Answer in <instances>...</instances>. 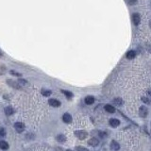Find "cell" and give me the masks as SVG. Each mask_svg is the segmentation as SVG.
Instances as JSON below:
<instances>
[{"label":"cell","mask_w":151,"mask_h":151,"mask_svg":"<svg viewBox=\"0 0 151 151\" xmlns=\"http://www.w3.org/2000/svg\"><path fill=\"white\" fill-rule=\"evenodd\" d=\"M75 135L78 137V139H80V140H83L85 139L88 136V133L86 131H83V130H78V131H76L75 132Z\"/></svg>","instance_id":"obj_1"},{"label":"cell","mask_w":151,"mask_h":151,"mask_svg":"<svg viewBox=\"0 0 151 151\" xmlns=\"http://www.w3.org/2000/svg\"><path fill=\"white\" fill-rule=\"evenodd\" d=\"M14 128H15V130L18 133H21V132H23L24 129H25V126H24L23 123L17 122L14 124Z\"/></svg>","instance_id":"obj_2"},{"label":"cell","mask_w":151,"mask_h":151,"mask_svg":"<svg viewBox=\"0 0 151 151\" xmlns=\"http://www.w3.org/2000/svg\"><path fill=\"white\" fill-rule=\"evenodd\" d=\"M148 113V109L146 106H142V107L139 109V114H140L141 117H146V115Z\"/></svg>","instance_id":"obj_3"},{"label":"cell","mask_w":151,"mask_h":151,"mask_svg":"<svg viewBox=\"0 0 151 151\" xmlns=\"http://www.w3.org/2000/svg\"><path fill=\"white\" fill-rule=\"evenodd\" d=\"M48 103H49L50 106H52V107H54V108H58L60 106V102L55 98L49 99V100H48Z\"/></svg>","instance_id":"obj_4"},{"label":"cell","mask_w":151,"mask_h":151,"mask_svg":"<svg viewBox=\"0 0 151 151\" xmlns=\"http://www.w3.org/2000/svg\"><path fill=\"white\" fill-rule=\"evenodd\" d=\"M132 22H133V24H134L135 26H138L139 24H140L141 17H140V15H139L138 13H134V14L132 15Z\"/></svg>","instance_id":"obj_5"},{"label":"cell","mask_w":151,"mask_h":151,"mask_svg":"<svg viewBox=\"0 0 151 151\" xmlns=\"http://www.w3.org/2000/svg\"><path fill=\"white\" fill-rule=\"evenodd\" d=\"M111 148L113 151H117L120 148V145L116 141H112V143H111Z\"/></svg>","instance_id":"obj_6"},{"label":"cell","mask_w":151,"mask_h":151,"mask_svg":"<svg viewBox=\"0 0 151 151\" xmlns=\"http://www.w3.org/2000/svg\"><path fill=\"white\" fill-rule=\"evenodd\" d=\"M109 125L112 126V128H117L118 126L120 125V121L118 119H115V118H112V119L109 120Z\"/></svg>","instance_id":"obj_7"},{"label":"cell","mask_w":151,"mask_h":151,"mask_svg":"<svg viewBox=\"0 0 151 151\" xmlns=\"http://www.w3.org/2000/svg\"><path fill=\"white\" fill-rule=\"evenodd\" d=\"M63 120L64 123L69 124V123L72 122V116H71V114H69V113H64L63 116Z\"/></svg>","instance_id":"obj_8"},{"label":"cell","mask_w":151,"mask_h":151,"mask_svg":"<svg viewBox=\"0 0 151 151\" xmlns=\"http://www.w3.org/2000/svg\"><path fill=\"white\" fill-rule=\"evenodd\" d=\"M88 143L91 146H94V147H95V146H98L99 142H98V140H97V138H92V139H90V140L88 141Z\"/></svg>","instance_id":"obj_9"},{"label":"cell","mask_w":151,"mask_h":151,"mask_svg":"<svg viewBox=\"0 0 151 151\" xmlns=\"http://www.w3.org/2000/svg\"><path fill=\"white\" fill-rule=\"evenodd\" d=\"M85 103L87 105H92L94 103V97H92V95H88V97H85Z\"/></svg>","instance_id":"obj_10"},{"label":"cell","mask_w":151,"mask_h":151,"mask_svg":"<svg viewBox=\"0 0 151 151\" xmlns=\"http://www.w3.org/2000/svg\"><path fill=\"white\" fill-rule=\"evenodd\" d=\"M8 84L10 86L13 87L15 89H20L21 88V85L18 83V82H15V81H11V80H8Z\"/></svg>","instance_id":"obj_11"},{"label":"cell","mask_w":151,"mask_h":151,"mask_svg":"<svg viewBox=\"0 0 151 151\" xmlns=\"http://www.w3.org/2000/svg\"><path fill=\"white\" fill-rule=\"evenodd\" d=\"M127 58H128V60H132V59H134L136 56V52L134 51V50H129L128 53H127Z\"/></svg>","instance_id":"obj_12"},{"label":"cell","mask_w":151,"mask_h":151,"mask_svg":"<svg viewBox=\"0 0 151 151\" xmlns=\"http://www.w3.org/2000/svg\"><path fill=\"white\" fill-rule=\"evenodd\" d=\"M105 111L106 112H108L109 113H113V112H115V109H114V107L113 106H112V105H106L105 106Z\"/></svg>","instance_id":"obj_13"},{"label":"cell","mask_w":151,"mask_h":151,"mask_svg":"<svg viewBox=\"0 0 151 151\" xmlns=\"http://www.w3.org/2000/svg\"><path fill=\"white\" fill-rule=\"evenodd\" d=\"M0 148L2 150H7L9 148V143L5 141H0Z\"/></svg>","instance_id":"obj_14"},{"label":"cell","mask_w":151,"mask_h":151,"mask_svg":"<svg viewBox=\"0 0 151 151\" xmlns=\"http://www.w3.org/2000/svg\"><path fill=\"white\" fill-rule=\"evenodd\" d=\"M5 113L8 115V116H10V115L14 113V109H12V107H7V108H5Z\"/></svg>","instance_id":"obj_15"},{"label":"cell","mask_w":151,"mask_h":151,"mask_svg":"<svg viewBox=\"0 0 151 151\" xmlns=\"http://www.w3.org/2000/svg\"><path fill=\"white\" fill-rule=\"evenodd\" d=\"M57 140H58V142H60V143H64L65 141H66V137H65L63 134H60V135L57 136Z\"/></svg>","instance_id":"obj_16"},{"label":"cell","mask_w":151,"mask_h":151,"mask_svg":"<svg viewBox=\"0 0 151 151\" xmlns=\"http://www.w3.org/2000/svg\"><path fill=\"white\" fill-rule=\"evenodd\" d=\"M113 103H114L116 106H121L123 104V100L121 98H114L113 99Z\"/></svg>","instance_id":"obj_17"},{"label":"cell","mask_w":151,"mask_h":151,"mask_svg":"<svg viewBox=\"0 0 151 151\" xmlns=\"http://www.w3.org/2000/svg\"><path fill=\"white\" fill-rule=\"evenodd\" d=\"M51 94H52V92L49 90H42V94L44 97H49Z\"/></svg>","instance_id":"obj_18"},{"label":"cell","mask_w":151,"mask_h":151,"mask_svg":"<svg viewBox=\"0 0 151 151\" xmlns=\"http://www.w3.org/2000/svg\"><path fill=\"white\" fill-rule=\"evenodd\" d=\"M61 92H63V94L66 95V97H68V98H71V97H73V94L71 93V92H68V91H64V90H61Z\"/></svg>","instance_id":"obj_19"},{"label":"cell","mask_w":151,"mask_h":151,"mask_svg":"<svg viewBox=\"0 0 151 151\" xmlns=\"http://www.w3.org/2000/svg\"><path fill=\"white\" fill-rule=\"evenodd\" d=\"M18 83L20 84V85H23V86H25V85H26V84H28V82H26L25 79L21 78V79H19V80H18Z\"/></svg>","instance_id":"obj_20"},{"label":"cell","mask_w":151,"mask_h":151,"mask_svg":"<svg viewBox=\"0 0 151 151\" xmlns=\"http://www.w3.org/2000/svg\"><path fill=\"white\" fill-rule=\"evenodd\" d=\"M76 149H77L78 151H88V149L85 148V147H83V146H77Z\"/></svg>","instance_id":"obj_21"},{"label":"cell","mask_w":151,"mask_h":151,"mask_svg":"<svg viewBox=\"0 0 151 151\" xmlns=\"http://www.w3.org/2000/svg\"><path fill=\"white\" fill-rule=\"evenodd\" d=\"M6 135V131L3 128H0V137H4Z\"/></svg>","instance_id":"obj_22"},{"label":"cell","mask_w":151,"mask_h":151,"mask_svg":"<svg viewBox=\"0 0 151 151\" xmlns=\"http://www.w3.org/2000/svg\"><path fill=\"white\" fill-rule=\"evenodd\" d=\"M142 101L146 103V104H150V100L148 98H146V97H142Z\"/></svg>","instance_id":"obj_23"},{"label":"cell","mask_w":151,"mask_h":151,"mask_svg":"<svg viewBox=\"0 0 151 151\" xmlns=\"http://www.w3.org/2000/svg\"><path fill=\"white\" fill-rule=\"evenodd\" d=\"M11 75H13V76H16V77H21V74L17 73L16 71H12V70H11Z\"/></svg>","instance_id":"obj_24"},{"label":"cell","mask_w":151,"mask_h":151,"mask_svg":"<svg viewBox=\"0 0 151 151\" xmlns=\"http://www.w3.org/2000/svg\"><path fill=\"white\" fill-rule=\"evenodd\" d=\"M136 2H137V0H128V3H129L130 5H134Z\"/></svg>","instance_id":"obj_25"},{"label":"cell","mask_w":151,"mask_h":151,"mask_svg":"<svg viewBox=\"0 0 151 151\" xmlns=\"http://www.w3.org/2000/svg\"><path fill=\"white\" fill-rule=\"evenodd\" d=\"M149 26L151 28V20H150V22H149Z\"/></svg>","instance_id":"obj_26"},{"label":"cell","mask_w":151,"mask_h":151,"mask_svg":"<svg viewBox=\"0 0 151 151\" xmlns=\"http://www.w3.org/2000/svg\"><path fill=\"white\" fill-rule=\"evenodd\" d=\"M66 151H73V150H71V149H67Z\"/></svg>","instance_id":"obj_27"}]
</instances>
